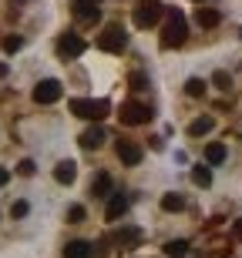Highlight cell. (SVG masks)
I'll use <instances>...</instances> for the list:
<instances>
[{"label":"cell","mask_w":242,"mask_h":258,"mask_svg":"<svg viewBox=\"0 0 242 258\" xmlns=\"http://www.w3.org/2000/svg\"><path fill=\"white\" fill-rule=\"evenodd\" d=\"M188 37V24H185L178 7H165V27H162V47H182Z\"/></svg>","instance_id":"1"},{"label":"cell","mask_w":242,"mask_h":258,"mask_svg":"<svg viewBox=\"0 0 242 258\" xmlns=\"http://www.w3.org/2000/svg\"><path fill=\"white\" fill-rule=\"evenodd\" d=\"M71 114L101 124V121L111 114V101H105V97H74V101H71Z\"/></svg>","instance_id":"2"},{"label":"cell","mask_w":242,"mask_h":258,"mask_svg":"<svg viewBox=\"0 0 242 258\" xmlns=\"http://www.w3.org/2000/svg\"><path fill=\"white\" fill-rule=\"evenodd\" d=\"M131 20H135V27L152 30L158 20H165V4L162 0H141L135 7V14H131Z\"/></svg>","instance_id":"3"},{"label":"cell","mask_w":242,"mask_h":258,"mask_svg":"<svg viewBox=\"0 0 242 258\" xmlns=\"http://www.w3.org/2000/svg\"><path fill=\"white\" fill-rule=\"evenodd\" d=\"M98 47L108 50V54H121L128 47V30L121 24H108L101 34H98Z\"/></svg>","instance_id":"4"},{"label":"cell","mask_w":242,"mask_h":258,"mask_svg":"<svg viewBox=\"0 0 242 258\" xmlns=\"http://www.w3.org/2000/svg\"><path fill=\"white\" fill-rule=\"evenodd\" d=\"M118 121L125 127H141L152 121V107L141 104V101H125L121 104V111H118Z\"/></svg>","instance_id":"5"},{"label":"cell","mask_w":242,"mask_h":258,"mask_svg":"<svg viewBox=\"0 0 242 258\" xmlns=\"http://www.w3.org/2000/svg\"><path fill=\"white\" fill-rule=\"evenodd\" d=\"M84 37H81V34H74V30H71V34H61V40H58V54L64 60H74V57H81V54H84Z\"/></svg>","instance_id":"6"},{"label":"cell","mask_w":242,"mask_h":258,"mask_svg":"<svg viewBox=\"0 0 242 258\" xmlns=\"http://www.w3.org/2000/svg\"><path fill=\"white\" fill-rule=\"evenodd\" d=\"M61 94H64V87H61V81H54V77H47V81H40V84L34 87V101H37V104H54V101H61Z\"/></svg>","instance_id":"7"},{"label":"cell","mask_w":242,"mask_h":258,"mask_svg":"<svg viewBox=\"0 0 242 258\" xmlns=\"http://www.w3.org/2000/svg\"><path fill=\"white\" fill-rule=\"evenodd\" d=\"M74 20H78V24H98V20H101L98 0H74Z\"/></svg>","instance_id":"8"},{"label":"cell","mask_w":242,"mask_h":258,"mask_svg":"<svg viewBox=\"0 0 242 258\" xmlns=\"http://www.w3.org/2000/svg\"><path fill=\"white\" fill-rule=\"evenodd\" d=\"M128 205H131V195L115 191L111 198H108V205H105V218H108V221H118V218L128 211Z\"/></svg>","instance_id":"9"},{"label":"cell","mask_w":242,"mask_h":258,"mask_svg":"<svg viewBox=\"0 0 242 258\" xmlns=\"http://www.w3.org/2000/svg\"><path fill=\"white\" fill-rule=\"evenodd\" d=\"M78 141H81V148H84V151H98V148L108 141V134H105V127H101V124H91V127H87V131L78 138Z\"/></svg>","instance_id":"10"},{"label":"cell","mask_w":242,"mask_h":258,"mask_svg":"<svg viewBox=\"0 0 242 258\" xmlns=\"http://www.w3.org/2000/svg\"><path fill=\"white\" fill-rule=\"evenodd\" d=\"M64 258H94V245H91V241L74 238V241L64 245Z\"/></svg>","instance_id":"11"},{"label":"cell","mask_w":242,"mask_h":258,"mask_svg":"<svg viewBox=\"0 0 242 258\" xmlns=\"http://www.w3.org/2000/svg\"><path fill=\"white\" fill-rule=\"evenodd\" d=\"M118 158L125 164H138L141 161V144H135V141H118Z\"/></svg>","instance_id":"12"},{"label":"cell","mask_w":242,"mask_h":258,"mask_svg":"<svg viewBox=\"0 0 242 258\" xmlns=\"http://www.w3.org/2000/svg\"><path fill=\"white\" fill-rule=\"evenodd\" d=\"M225 158H229V148H225L222 141L205 144V164H209V168H212V164H222Z\"/></svg>","instance_id":"13"},{"label":"cell","mask_w":242,"mask_h":258,"mask_svg":"<svg viewBox=\"0 0 242 258\" xmlns=\"http://www.w3.org/2000/svg\"><path fill=\"white\" fill-rule=\"evenodd\" d=\"M74 178H78L74 161H61L58 168H54V181H58V184H74Z\"/></svg>","instance_id":"14"},{"label":"cell","mask_w":242,"mask_h":258,"mask_svg":"<svg viewBox=\"0 0 242 258\" xmlns=\"http://www.w3.org/2000/svg\"><path fill=\"white\" fill-rule=\"evenodd\" d=\"M195 20H199V27H215V24H219V20H222V14H219V10L215 7H199V14H195Z\"/></svg>","instance_id":"15"},{"label":"cell","mask_w":242,"mask_h":258,"mask_svg":"<svg viewBox=\"0 0 242 258\" xmlns=\"http://www.w3.org/2000/svg\"><path fill=\"white\" fill-rule=\"evenodd\" d=\"M212 127H215V117L202 114V117H195L192 124H188V134H192V138H202V134H209Z\"/></svg>","instance_id":"16"},{"label":"cell","mask_w":242,"mask_h":258,"mask_svg":"<svg viewBox=\"0 0 242 258\" xmlns=\"http://www.w3.org/2000/svg\"><path fill=\"white\" fill-rule=\"evenodd\" d=\"M108 191H111V174L101 171V174L94 178V184H91V195H94V198H111Z\"/></svg>","instance_id":"17"},{"label":"cell","mask_w":242,"mask_h":258,"mask_svg":"<svg viewBox=\"0 0 242 258\" xmlns=\"http://www.w3.org/2000/svg\"><path fill=\"white\" fill-rule=\"evenodd\" d=\"M192 181L199 184V188H209V184H212V168H209V164H195L192 168Z\"/></svg>","instance_id":"18"},{"label":"cell","mask_w":242,"mask_h":258,"mask_svg":"<svg viewBox=\"0 0 242 258\" xmlns=\"http://www.w3.org/2000/svg\"><path fill=\"white\" fill-rule=\"evenodd\" d=\"M162 208H165V211H185V195L168 191V195L162 198Z\"/></svg>","instance_id":"19"},{"label":"cell","mask_w":242,"mask_h":258,"mask_svg":"<svg viewBox=\"0 0 242 258\" xmlns=\"http://www.w3.org/2000/svg\"><path fill=\"white\" fill-rule=\"evenodd\" d=\"M165 255H168V258H185V255H188V241H182V238L168 241V245H165Z\"/></svg>","instance_id":"20"},{"label":"cell","mask_w":242,"mask_h":258,"mask_svg":"<svg viewBox=\"0 0 242 258\" xmlns=\"http://www.w3.org/2000/svg\"><path fill=\"white\" fill-rule=\"evenodd\" d=\"M185 94L188 97H202L205 94V81L202 77H188V81H185Z\"/></svg>","instance_id":"21"},{"label":"cell","mask_w":242,"mask_h":258,"mask_svg":"<svg viewBox=\"0 0 242 258\" xmlns=\"http://www.w3.org/2000/svg\"><path fill=\"white\" fill-rule=\"evenodd\" d=\"M0 47H4V54H17V50L24 47V40H20L17 34H10V37H4V44H0Z\"/></svg>","instance_id":"22"},{"label":"cell","mask_w":242,"mask_h":258,"mask_svg":"<svg viewBox=\"0 0 242 258\" xmlns=\"http://www.w3.org/2000/svg\"><path fill=\"white\" fill-rule=\"evenodd\" d=\"M115 241H118V245H135V241H138V228H125V231H118Z\"/></svg>","instance_id":"23"},{"label":"cell","mask_w":242,"mask_h":258,"mask_svg":"<svg viewBox=\"0 0 242 258\" xmlns=\"http://www.w3.org/2000/svg\"><path fill=\"white\" fill-rule=\"evenodd\" d=\"M128 87H135V91H145V87H148V77L141 74V71H135V74H128Z\"/></svg>","instance_id":"24"},{"label":"cell","mask_w":242,"mask_h":258,"mask_svg":"<svg viewBox=\"0 0 242 258\" xmlns=\"http://www.w3.org/2000/svg\"><path fill=\"white\" fill-rule=\"evenodd\" d=\"M212 84L222 87V91H229V87H232V77L225 74V71H215V74H212Z\"/></svg>","instance_id":"25"},{"label":"cell","mask_w":242,"mask_h":258,"mask_svg":"<svg viewBox=\"0 0 242 258\" xmlns=\"http://www.w3.org/2000/svg\"><path fill=\"white\" fill-rule=\"evenodd\" d=\"M84 215H87L84 205H71L68 208V221H84Z\"/></svg>","instance_id":"26"},{"label":"cell","mask_w":242,"mask_h":258,"mask_svg":"<svg viewBox=\"0 0 242 258\" xmlns=\"http://www.w3.org/2000/svg\"><path fill=\"white\" fill-rule=\"evenodd\" d=\"M27 211H30V205H27V201H14V205H10V215H14V218H24Z\"/></svg>","instance_id":"27"},{"label":"cell","mask_w":242,"mask_h":258,"mask_svg":"<svg viewBox=\"0 0 242 258\" xmlns=\"http://www.w3.org/2000/svg\"><path fill=\"white\" fill-rule=\"evenodd\" d=\"M17 171H20V174H24V178H30V174L37 171V164L30 161V158H24V161H20V164H17Z\"/></svg>","instance_id":"28"},{"label":"cell","mask_w":242,"mask_h":258,"mask_svg":"<svg viewBox=\"0 0 242 258\" xmlns=\"http://www.w3.org/2000/svg\"><path fill=\"white\" fill-rule=\"evenodd\" d=\"M232 235H235V238L242 241V218H239V221H235V225H232Z\"/></svg>","instance_id":"29"},{"label":"cell","mask_w":242,"mask_h":258,"mask_svg":"<svg viewBox=\"0 0 242 258\" xmlns=\"http://www.w3.org/2000/svg\"><path fill=\"white\" fill-rule=\"evenodd\" d=\"M7 181H10V171H7V168H0V188H4Z\"/></svg>","instance_id":"30"},{"label":"cell","mask_w":242,"mask_h":258,"mask_svg":"<svg viewBox=\"0 0 242 258\" xmlns=\"http://www.w3.org/2000/svg\"><path fill=\"white\" fill-rule=\"evenodd\" d=\"M0 77H7V64H0Z\"/></svg>","instance_id":"31"},{"label":"cell","mask_w":242,"mask_h":258,"mask_svg":"<svg viewBox=\"0 0 242 258\" xmlns=\"http://www.w3.org/2000/svg\"><path fill=\"white\" fill-rule=\"evenodd\" d=\"M239 34H242V30H239Z\"/></svg>","instance_id":"32"}]
</instances>
